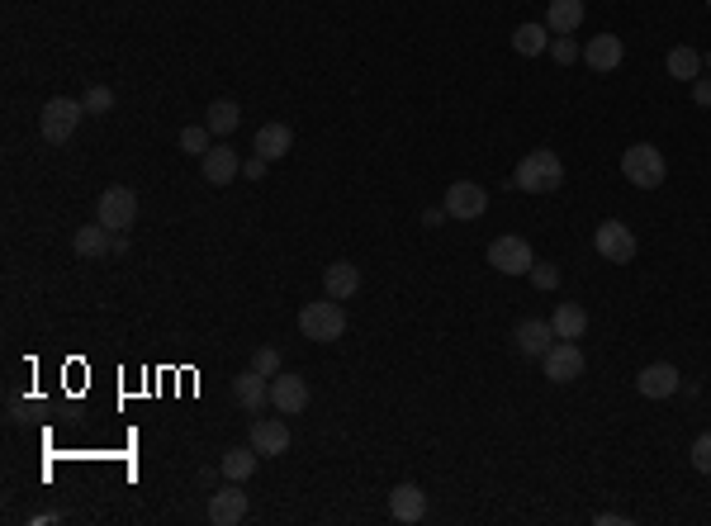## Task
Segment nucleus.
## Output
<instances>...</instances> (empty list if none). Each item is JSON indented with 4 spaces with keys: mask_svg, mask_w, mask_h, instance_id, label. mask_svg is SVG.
Returning <instances> with one entry per match:
<instances>
[{
    "mask_svg": "<svg viewBox=\"0 0 711 526\" xmlns=\"http://www.w3.org/2000/svg\"><path fill=\"white\" fill-rule=\"evenodd\" d=\"M81 105H86V114H110V109H114V91H110V86H91V91L81 95Z\"/></svg>",
    "mask_w": 711,
    "mask_h": 526,
    "instance_id": "obj_31",
    "label": "nucleus"
},
{
    "mask_svg": "<svg viewBox=\"0 0 711 526\" xmlns=\"http://www.w3.org/2000/svg\"><path fill=\"white\" fill-rule=\"evenodd\" d=\"M512 48H517L522 57L550 53V29H546V24H522V29L512 34Z\"/></svg>",
    "mask_w": 711,
    "mask_h": 526,
    "instance_id": "obj_27",
    "label": "nucleus"
},
{
    "mask_svg": "<svg viewBox=\"0 0 711 526\" xmlns=\"http://www.w3.org/2000/svg\"><path fill=\"white\" fill-rule=\"evenodd\" d=\"M256 460H261V451L247 441V446H233V451L219 455V470H223V479L242 484V479H252V474H256Z\"/></svg>",
    "mask_w": 711,
    "mask_h": 526,
    "instance_id": "obj_21",
    "label": "nucleus"
},
{
    "mask_svg": "<svg viewBox=\"0 0 711 526\" xmlns=\"http://www.w3.org/2000/svg\"><path fill=\"white\" fill-rule=\"evenodd\" d=\"M204 124H209L214 138H228V133L242 124V109H237V100H214V105L204 109Z\"/></svg>",
    "mask_w": 711,
    "mask_h": 526,
    "instance_id": "obj_25",
    "label": "nucleus"
},
{
    "mask_svg": "<svg viewBox=\"0 0 711 526\" xmlns=\"http://www.w3.org/2000/svg\"><path fill=\"white\" fill-rule=\"evenodd\" d=\"M266 171H271V162H266V157H261V152H252V157H247V162H242V176H247V181H261V176H266Z\"/></svg>",
    "mask_w": 711,
    "mask_h": 526,
    "instance_id": "obj_34",
    "label": "nucleus"
},
{
    "mask_svg": "<svg viewBox=\"0 0 711 526\" xmlns=\"http://www.w3.org/2000/svg\"><path fill=\"white\" fill-rule=\"evenodd\" d=\"M233 399L242 413H252V418H261V408L271 403V384H266V375H256V370H242L233 380Z\"/></svg>",
    "mask_w": 711,
    "mask_h": 526,
    "instance_id": "obj_13",
    "label": "nucleus"
},
{
    "mask_svg": "<svg viewBox=\"0 0 711 526\" xmlns=\"http://www.w3.org/2000/svg\"><path fill=\"white\" fill-rule=\"evenodd\" d=\"M200 171H204V181L219 185V190H223V185L237 181V171H242V157H237L233 147L219 143V147H209V152L200 157Z\"/></svg>",
    "mask_w": 711,
    "mask_h": 526,
    "instance_id": "obj_14",
    "label": "nucleus"
},
{
    "mask_svg": "<svg viewBox=\"0 0 711 526\" xmlns=\"http://www.w3.org/2000/svg\"><path fill=\"white\" fill-rule=\"evenodd\" d=\"M252 370H256V375H266V380H275V375H280V351H275V346H256V351H252Z\"/></svg>",
    "mask_w": 711,
    "mask_h": 526,
    "instance_id": "obj_30",
    "label": "nucleus"
},
{
    "mask_svg": "<svg viewBox=\"0 0 711 526\" xmlns=\"http://www.w3.org/2000/svg\"><path fill=\"white\" fill-rule=\"evenodd\" d=\"M593 247H598L602 261L626 266V261H636V228H626L621 218H607V223H598V233H593Z\"/></svg>",
    "mask_w": 711,
    "mask_h": 526,
    "instance_id": "obj_6",
    "label": "nucleus"
},
{
    "mask_svg": "<svg viewBox=\"0 0 711 526\" xmlns=\"http://www.w3.org/2000/svg\"><path fill=\"white\" fill-rule=\"evenodd\" d=\"M271 408L280 418H299L304 408H309V380H299V375H275L271 380Z\"/></svg>",
    "mask_w": 711,
    "mask_h": 526,
    "instance_id": "obj_9",
    "label": "nucleus"
},
{
    "mask_svg": "<svg viewBox=\"0 0 711 526\" xmlns=\"http://www.w3.org/2000/svg\"><path fill=\"white\" fill-rule=\"evenodd\" d=\"M550 57H555L560 67H569V62H579V57H584V48H579L569 34H555L550 38Z\"/></svg>",
    "mask_w": 711,
    "mask_h": 526,
    "instance_id": "obj_29",
    "label": "nucleus"
},
{
    "mask_svg": "<svg viewBox=\"0 0 711 526\" xmlns=\"http://www.w3.org/2000/svg\"><path fill=\"white\" fill-rule=\"evenodd\" d=\"M584 24V0H550L546 5V29L550 34H574Z\"/></svg>",
    "mask_w": 711,
    "mask_h": 526,
    "instance_id": "obj_23",
    "label": "nucleus"
},
{
    "mask_svg": "<svg viewBox=\"0 0 711 526\" xmlns=\"http://www.w3.org/2000/svg\"><path fill=\"white\" fill-rule=\"evenodd\" d=\"M512 342H517V351H522V356H536V361H541L550 346H555V327H550L546 318H522V323H517V332H512Z\"/></svg>",
    "mask_w": 711,
    "mask_h": 526,
    "instance_id": "obj_15",
    "label": "nucleus"
},
{
    "mask_svg": "<svg viewBox=\"0 0 711 526\" xmlns=\"http://www.w3.org/2000/svg\"><path fill=\"white\" fill-rule=\"evenodd\" d=\"M389 517L403 526H413L427 517V493L418 489V484H399V489L389 493Z\"/></svg>",
    "mask_w": 711,
    "mask_h": 526,
    "instance_id": "obj_16",
    "label": "nucleus"
},
{
    "mask_svg": "<svg viewBox=\"0 0 711 526\" xmlns=\"http://www.w3.org/2000/svg\"><path fill=\"white\" fill-rule=\"evenodd\" d=\"M664 67H669L674 81H697L702 76V53L697 48H674V53L664 57Z\"/></svg>",
    "mask_w": 711,
    "mask_h": 526,
    "instance_id": "obj_26",
    "label": "nucleus"
},
{
    "mask_svg": "<svg viewBox=\"0 0 711 526\" xmlns=\"http://www.w3.org/2000/svg\"><path fill=\"white\" fill-rule=\"evenodd\" d=\"M484 209H489V190H484L479 181H456L451 190H446V214L460 218V223L484 218Z\"/></svg>",
    "mask_w": 711,
    "mask_h": 526,
    "instance_id": "obj_10",
    "label": "nucleus"
},
{
    "mask_svg": "<svg viewBox=\"0 0 711 526\" xmlns=\"http://www.w3.org/2000/svg\"><path fill=\"white\" fill-rule=\"evenodd\" d=\"M290 147H294V128H290V124H280V119H275V124H261V128H256L252 152H261L266 162H280Z\"/></svg>",
    "mask_w": 711,
    "mask_h": 526,
    "instance_id": "obj_19",
    "label": "nucleus"
},
{
    "mask_svg": "<svg viewBox=\"0 0 711 526\" xmlns=\"http://www.w3.org/2000/svg\"><path fill=\"white\" fill-rule=\"evenodd\" d=\"M512 181H517V190H527V195H550V190H560V181H565V162H560V152L536 147V152L522 157Z\"/></svg>",
    "mask_w": 711,
    "mask_h": 526,
    "instance_id": "obj_1",
    "label": "nucleus"
},
{
    "mask_svg": "<svg viewBox=\"0 0 711 526\" xmlns=\"http://www.w3.org/2000/svg\"><path fill=\"white\" fill-rule=\"evenodd\" d=\"M209 138H214V133H209V124H190V128H181V147L185 152H195V157H204V152H209Z\"/></svg>",
    "mask_w": 711,
    "mask_h": 526,
    "instance_id": "obj_28",
    "label": "nucleus"
},
{
    "mask_svg": "<svg viewBox=\"0 0 711 526\" xmlns=\"http://www.w3.org/2000/svg\"><path fill=\"white\" fill-rule=\"evenodd\" d=\"M247 512H252V503H247L242 484H233V479H228V489H219L214 498H209V522H214V526L247 522Z\"/></svg>",
    "mask_w": 711,
    "mask_h": 526,
    "instance_id": "obj_11",
    "label": "nucleus"
},
{
    "mask_svg": "<svg viewBox=\"0 0 711 526\" xmlns=\"http://www.w3.org/2000/svg\"><path fill=\"white\" fill-rule=\"evenodd\" d=\"M702 67H707V76H711V53H702Z\"/></svg>",
    "mask_w": 711,
    "mask_h": 526,
    "instance_id": "obj_38",
    "label": "nucleus"
},
{
    "mask_svg": "<svg viewBox=\"0 0 711 526\" xmlns=\"http://www.w3.org/2000/svg\"><path fill=\"white\" fill-rule=\"evenodd\" d=\"M636 394L640 399H674L678 394V370L669 361L645 365V370L636 375Z\"/></svg>",
    "mask_w": 711,
    "mask_h": 526,
    "instance_id": "obj_12",
    "label": "nucleus"
},
{
    "mask_svg": "<svg viewBox=\"0 0 711 526\" xmlns=\"http://www.w3.org/2000/svg\"><path fill=\"white\" fill-rule=\"evenodd\" d=\"M252 446L261 455L290 451V427H285V418H252Z\"/></svg>",
    "mask_w": 711,
    "mask_h": 526,
    "instance_id": "obj_17",
    "label": "nucleus"
},
{
    "mask_svg": "<svg viewBox=\"0 0 711 526\" xmlns=\"http://www.w3.org/2000/svg\"><path fill=\"white\" fill-rule=\"evenodd\" d=\"M527 275H531V285H536V290H555V285H560V271H555L550 261H536Z\"/></svg>",
    "mask_w": 711,
    "mask_h": 526,
    "instance_id": "obj_32",
    "label": "nucleus"
},
{
    "mask_svg": "<svg viewBox=\"0 0 711 526\" xmlns=\"http://www.w3.org/2000/svg\"><path fill=\"white\" fill-rule=\"evenodd\" d=\"M441 218H451V214H446V209H427V214H422V223H427V228H437Z\"/></svg>",
    "mask_w": 711,
    "mask_h": 526,
    "instance_id": "obj_37",
    "label": "nucleus"
},
{
    "mask_svg": "<svg viewBox=\"0 0 711 526\" xmlns=\"http://www.w3.org/2000/svg\"><path fill=\"white\" fill-rule=\"evenodd\" d=\"M323 290H328L332 299H351V294L361 290V271H356L351 261H332L328 271H323Z\"/></svg>",
    "mask_w": 711,
    "mask_h": 526,
    "instance_id": "obj_24",
    "label": "nucleus"
},
{
    "mask_svg": "<svg viewBox=\"0 0 711 526\" xmlns=\"http://www.w3.org/2000/svg\"><path fill=\"white\" fill-rule=\"evenodd\" d=\"M621 57H626V48H621L617 34H598L584 43V62L593 67V72H617Z\"/></svg>",
    "mask_w": 711,
    "mask_h": 526,
    "instance_id": "obj_18",
    "label": "nucleus"
},
{
    "mask_svg": "<svg viewBox=\"0 0 711 526\" xmlns=\"http://www.w3.org/2000/svg\"><path fill=\"white\" fill-rule=\"evenodd\" d=\"M541 365H546V380L555 384H574L579 375H584V351H579V342H565V337H555V346H550L546 356H541Z\"/></svg>",
    "mask_w": 711,
    "mask_h": 526,
    "instance_id": "obj_8",
    "label": "nucleus"
},
{
    "mask_svg": "<svg viewBox=\"0 0 711 526\" xmlns=\"http://www.w3.org/2000/svg\"><path fill=\"white\" fill-rule=\"evenodd\" d=\"M550 327H555V337L579 342V337L588 332V309H584V304H555V313H550Z\"/></svg>",
    "mask_w": 711,
    "mask_h": 526,
    "instance_id": "obj_22",
    "label": "nucleus"
},
{
    "mask_svg": "<svg viewBox=\"0 0 711 526\" xmlns=\"http://www.w3.org/2000/svg\"><path fill=\"white\" fill-rule=\"evenodd\" d=\"M100 223L110 228V233H128L133 228V218H138V195L128 190V185H110L105 195H100Z\"/></svg>",
    "mask_w": 711,
    "mask_h": 526,
    "instance_id": "obj_7",
    "label": "nucleus"
},
{
    "mask_svg": "<svg viewBox=\"0 0 711 526\" xmlns=\"http://www.w3.org/2000/svg\"><path fill=\"white\" fill-rule=\"evenodd\" d=\"M693 470L697 474H711V432H702L693 441Z\"/></svg>",
    "mask_w": 711,
    "mask_h": 526,
    "instance_id": "obj_33",
    "label": "nucleus"
},
{
    "mask_svg": "<svg viewBox=\"0 0 711 526\" xmlns=\"http://www.w3.org/2000/svg\"><path fill=\"white\" fill-rule=\"evenodd\" d=\"M621 176L636 185V190H659L664 176H669V162L655 143H631L621 152Z\"/></svg>",
    "mask_w": 711,
    "mask_h": 526,
    "instance_id": "obj_2",
    "label": "nucleus"
},
{
    "mask_svg": "<svg viewBox=\"0 0 711 526\" xmlns=\"http://www.w3.org/2000/svg\"><path fill=\"white\" fill-rule=\"evenodd\" d=\"M489 266L498 275H527L536 266V256H531V242L517 233H503L489 242Z\"/></svg>",
    "mask_w": 711,
    "mask_h": 526,
    "instance_id": "obj_5",
    "label": "nucleus"
},
{
    "mask_svg": "<svg viewBox=\"0 0 711 526\" xmlns=\"http://www.w3.org/2000/svg\"><path fill=\"white\" fill-rule=\"evenodd\" d=\"M707 5H711V0H707Z\"/></svg>",
    "mask_w": 711,
    "mask_h": 526,
    "instance_id": "obj_39",
    "label": "nucleus"
},
{
    "mask_svg": "<svg viewBox=\"0 0 711 526\" xmlns=\"http://www.w3.org/2000/svg\"><path fill=\"white\" fill-rule=\"evenodd\" d=\"M299 332L309 337V342H337L342 332H347V309H342V299H313L299 309Z\"/></svg>",
    "mask_w": 711,
    "mask_h": 526,
    "instance_id": "obj_3",
    "label": "nucleus"
},
{
    "mask_svg": "<svg viewBox=\"0 0 711 526\" xmlns=\"http://www.w3.org/2000/svg\"><path fill=\"white\" fill-rule=\"evenodd\" d=\"M81 114H86V105L81 100H67V95H53L48 105L38 109V133H43V143L62 147L67 138L76 133V124H81Z\"/></svg>",
    "mask_w": 711,
    "mask_h": 526,
    "instance_id": "obj_4",
    "label": "nucleus"
},
{
    "mask_svg": "<svg viewBox=\"0 0 711 526\" xmlns=\"http://www.w3.org/2000/svg\"><path fill=\"white\" fill-rule=\"evenodd\" d=\"M631 517L626 512H598V526H626Z\"/></svg>",
    "mask_w": 711,
    "mask_h": 526,
    "instance_id": "obj_36",
    "label": "nucleus"
},
{
    "mask_svg": "<svg viewBox=\"0 0 711 526\" xmlns=\"http://www.w3.org/2000/svg\"><path fill=\"white\" fill-rule=\"evenodd\" d=\"M693 105L711 109V76H697V81H693Z\"/></svg>",
    "mask_w": 711,
    "mask_h": 526,
    "instance_id": "obj_35",
    "label": "nucleus"
},
{
    "mask_svg": "<svg viewBox=\"0 0 711 526\" xmlns=\"http://www.w3.org/2000/svg\"><path fill=\"white\" fill-rule=\"evenodd\" d=\"M72 252L81 256V261L114 252V233L105 228V223H86V228H76V233H72Z\"/></svg>",
    "mask_w": 711,
    "mask_h": 526,
    "instance_id": "obj_20",
    "label": "nucleus"
}]
</instances>
